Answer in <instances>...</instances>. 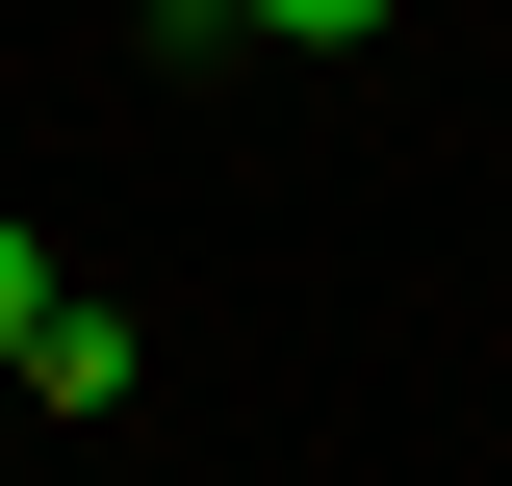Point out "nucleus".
<instances>
[{"instance_id": "obj_1", "label": "nucleus", "mask_w": 512, "mask_h": 486, "mask_svg": "<svg viewBox=\"0 0 512 486\" xmlns=\"http://www.w3.org/2000/svg\"><path fill=\"white\" fill-rule=\"evenodd\" d=\"M26 410H128V307L52 282V333H26Z\"/></svg>"}, {"instance_id": "obj_2", "label": "nucleus", "mask_w": 512, "mask_h": 486, "mask_svg": "<svg viewBox=\"0 0 512 486\" xmlns=\"http://www.w3.org/2000/svg\"><path fill=\"white\" fill-rule=\"evenodd\" d=\"M26 333H52V256H26V205H0V384H26Z\"/></svg>"}, {"instance_id": "obj_3", "label": "nucleus", "mask_w": 512, "mask_h": 486, "mask_svg": "<svg viewBox=\"0 0 512 486\" xmlns=\"http://www.w3.org/2000/svg\"><path fill=\"white\" fill-rule=\"evenodd\" d=\"M256 26H282V52H359V26H384V0H256Z\"/></svg>"}]
</instances>
